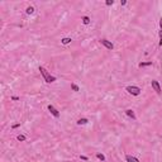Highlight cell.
Returning <instances> with one entry per match:
<instances>
[{"label":"cell","instance_id":"8fae6325","mask_svg":"<svg viewBox=\"0 0 162 162\" xmlns=\"http://www.w3.org/2000/svg\"><path fill=\"white\" fill-rule=\"evenodd\" d=\"M152 62H141L139 63V67H147V66H151Z\"/></svg>","mask_w":162,"mask_h":162},{"label":"cell","instance_id":"52a82bcc","mask_svg":"<svg viewBox=\"0 0 162 162\" xmlns=\"http://www.w3.org/2000/svg\"><path fill=\"white\" fill-rule=\"evenodd\" d=\"M159 46H162V18L159 19Z\"/></svg>","mask_w":162,"mask_h":162},{"label":"cell","instance_id":"2e32d148","mask_svg":"<svg viewBox=\"0 0 162 162\" xmlns=\"http://www.w3.org/2000/svg\"><path fill=\"white\" fill-rule=\"evenodd\" d=\"M96 157H98L100 161H105V157H104V154H101V153H98V154H96Z\"/></svg>","mask_w":162,"mask_h":162},{"label":"cell","instance_id":"9a60e30c","mask_svg":"<svg viewBox=\"0 0 162 162\" xmlns=\"http://www.w3.org/2000/svg\"><path fill=\"white\" fill-rule=\"evenodd\" d=\"M71 88H72V90H73V91H78V90H80V89H78V86H77L76 84H71Z\"/></svg>","mask_w":162,"mask_h":162},{"label":"cell","instance_id":"7c38bea8","mask_svg":"<svg viewBox=\"0 0 162 162\" xmlns=\"http://www.w3.org/2000/svg\"><path fill=\"white\" fill-rule=\"evenodd\" d=\"M33 13H34L33 7H28V8H27V14H33Z\"/></svg>","mask_w":162,"mask_h":162},{"label":"cell","instance_id":"3957f363","mask_svg":"<svg viewBox=\"0 0 162 162\" xmlns=\"http://www.w3.org/2000/svg\"><path fill=\"white\" fill-rule=\"evenodd\" d=\"M151 85H152L153 90H154L157 94H161V86H159V84H158V81H156V80H152V81H151Z\"/></svg>","mask_w":162,"mask_h":162},{"label":"cell","instance_id":"5b68a950","mask_svg":"<svg viewBox=\"0 0 162 162\" xmlns=\"http://www.w3.org/2000/svg\"><path fill=\"white\" fill-rule=\"evenodd\" d=\"M48 110L51 112V114L55 117V118H58L60 117V113H58V110L53 106V105H48Z\"/></svg>","mask_w":162,"mask_h":162},{"label":"cell","instance_id":"9c48e42d","mask_svg":"<svg viewBox=\"0 0 162 162\" xmlns=\"http://www.w3.org/2000/svg\"><path fill=\"white\" fill-rule=\"evenodd\" d=\"M88 122H89V120H88L86 118H81V119L77 120V124H78V125H81V124L84 125V124H88Z\"/></svg>","mask_w":162,"mask_h":162},{"label":"cell","instance_id":"d6986e66","mask_svg":"<svg viewBox=\"0 0 162 162\" xmlns=\"http://www.w3.org/2000/svg\"><path fill=\"white\" fill-rule=\"evenodd\" d=\"M12 99H13V100H19V98H18V96H13Z\"/></svg>","mask_w":162,"mask_h":162},{"label":"cell","instance_id":"ac0fdd59","mask_svg":"<svg viewBox=\"0 0 162 162\" xmlns=\"http://www.w3.org/2000/svg\"><path fill=\"white\" fill-rule=\"evenodd\" d=\"M81 159H84V161H88V159H89V158H88V157H86V156H81Z\"/></svg>","mask_w":162,"mask_h":162},{"label":"cell","instance_id":"30bf717a","mask_svg":"<svg viewBox=\"0 0 162 162\" xmlns=\"http://www.w3.org/2000/svg\"><path fill=\"white\" fill-rule=\"evenodd\" d=\"M61 42H62V44H68V43L71 42V38H67V37H66V38H62Z\"/></svg>","mask_w":162,"mask_h":162},{"label":"cell","instance_id":"e0dca14e","mask_svg":"<svg viewBox=\"0 0 162 162\" xmlns=\"http://www.w3.org/2000/svg\"><path fill=\"white\" fill-rule=\"evenodd\" d=\"M105 4H106V5H113V4H114V2H113V0H108V2H106Z\"/></svg>","mask_w":162,"mask_h":162},{"label":"cell","instance_id":"277c9868","mask_svg":"<svg viewBox=\"0 0 162 162\" xmlns=\"http://www.w3.org/2000/svg\"><path fill=\"white\" fill-rule=\"evenodd\" d=\"M100 43H101L104 47H106L108 49H113V48H114V44H113L112 42L106 41V39H101V41H100Z\"/></svg>","mask_w":162,"mask_h":162},{"label":"cell","instance_id":"8992f818","mask_svg":"<svg viewBox=\"0 0 162 162\" xmlns=\"http://www.w3.org/2000/svg\"><path fill=\"white\" fill-rule=\"evenodd\" d=\"M125 159H127L128 162H139L138 158H136V157H133V156H130V154H127V156H125Z\"/></svg>","mask_w":162,"mask_h":162},{"label":"cell","instance_id":"6da1fadb","mask_svg":"<svg viewBox=\"0 0 162 162\" xmlns=\"http://www.w3.org/2000/svg\"><path fill=\"white\" fill-rule=\"evenodd\" d=\"M39 71H41V75L43 76V78H44V81L46 83H48V84H51V83H53V81H56V77L55 76H52L44 67H42V66H39Z\"/></svg>","mask_w":162,"mask_h":162},{"label":"cell","instance_id":"7a4b0ae2","mask_svg":"<svg viewBox=\"0 0 162 162\" xmlns=\"http://www.w3.org/2000/svg\"><path fill=\"white\" fill-rule=\"evenodd\" d=\"M125 90H127L129 94L134 95V96H137V95H139V94H141V89H139L138 86H127V88H125Z\"/></svg>","mask_w":162,"mask_h":162},{"label":"cell","instance_id":"5bb4252c","mask_svg":"<svg viewBox=\"0 0 162 162\" xmlns=\"http://www.w3.org/2000/svg\"><path fill=\"white\" fill-rule=\"evenodd\" d=\"M17 139H18V141H22V142H23V141H25V139H27V137H25V136H23V134H19V136L17 137Z\"/></svg>","mask_w":162,"mask_h":162},{"label":"cell","instance_id":"ba28073f","mask_svg":"<svg viewBox=\"0 0 162 162\" xmlns=\"http://www.w3.org/2000/svg\"><path fill=\"white\" fill-rule=\"evenodd\" d=\"M125 114H127L129 118H132V119H136V115H134V112H133V110L128 109V110H125Z\"/></svg>","mask_w":162,"mask_h":162},{"label":"cell","instance_id":"4fadbf2b","mask_svg":"<svg viewBox=\"0 0 162 162\" xmlns=\"http://www.w3.org/2000/svg\"><path fill=\"white\" fill-rule=\"evenodd\" d=\"M83 23H84V24H89V23H90V18H89V17H84V18H83Z\"/></svg>","mask_w":162,"mask_h":162}]
</instances>
